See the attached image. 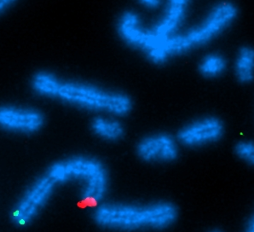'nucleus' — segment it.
I'll return each instance as SVG.
<instances>
[{
    "instance_id": "obj_1",
    "label": "nucleus",
    "mask_w": 254,
    "mask_h": 232,
    "mask_svg": "<svg viewBox=\"0 0 254 232\" xmlns=\"http://www.w3.org/2000/svg\"><path fill=\"white\" fill-rule=\"evenodd\" d=\"M28 85L38 97L85 111L115 117H125L133 111V99L127 92L86 80L65 78L52 70H40L33 73Z\"/></svg>"
},
{
    "instance_id": "obj_2",
    "label": "nucleus",
    "mask_w": 254,
    "mask_h": 232,
    "mask_svg": "<svg viewBox=\"0 0 254 232\" xmlns=\"http://www.w3.org/2000/svg\"><path fill=\"white\" fill-rule=\"evenodd\" d=\"M179 216V206L170 201L142 204L107 202L97 206L91 214L97 226L121 232L164 231L176 224Z\"/></svg>"
},
{
    "instance_id": "obj_3",
    "label": "nucleus",
    "mask_w": 254,
    "mask_h": 232,
    "mask_svg": "<svg viewBox=\"0 0 254 232\" xmlns=\"http://www.w3.org/2000/svg\"><path fill=\"white\" fill-rule=\"evenodd\" d=\"M239 13V7L233 1L224 0L215 3L200 23L167 39L149 62L163 65L171 59L208 45L233 25Z\"/></svg>"
},
{
    "instance_id": "obj_4",
    "label": "nucleus",
    "mask_w": 254,
    "mask_h": 232,
    "mask_svg": "<svg viewBox=\"0 0 254 232\" xmlns=\"http://www.w3.org/2000/svg\"><path fill=\"white\" fill-rule=\"evenodd\" d=\"M65 183L58 162L49 166L46 172L32 183L12 210V220L17 226H27L42 211L56 188Z\"/></svg>"
},
{
    "instance_id": "obj_5",
    "label": "nucleus",
    "mask_w": 254,
    "mask_h": 232,
    "mask_svg": "<svg viewBox=\"0 0 254 232\" xmlns=\"http://www.w3.org/2000/svg\"><path fill=\"white\" fill-rule=\"evenodd\" d=\"M66 180H78L84 185L83 197L91 201H103L109 186V172L106 165L97 157L76 155L61 160Z\"/></svg>"
},
{
    "instance_id": "obj_6",
    "label": "nucleus",
    "mask_w": 254,
    "mask_h": 232,
    "mask_svg": "<svg viewBox=\"0 0 254 232\" xmlns=\"http://www.w3.org/2000/svg\"><path fill=\"white\" fill-rule=\"evenodd\" d=\"M190 0H166L161 17L147 29L142 54L150 60L159 49L174 36L184 24Z\"/></svg>"
},
{
    "instance_id": "obj_7",
    "label": "nucleus",
    "mask_w": 254,
    "mask_h": 232,
    "mask_svg": "<svg viewBox=\"0 0 254 232\" xmlns=\"http://www.w3.org/2000/svg\"><path fill=\"white\" fill-rule=\"evenodd\" d=\"M225 133L226 126L223 119L216 115H206L180 127L176 139L186 148H201L219 142Z\"/></svg>"
},
{
    "instance_id": "obj_8",
    "label": "nucleus",
    "mask_w": 254,
    "mask_h": 232,
    "mask_svg": "<svg viewBox=\"0 0 254 232\" xmlns=\"http://www.w3.org/2000/svg\"><path fill=\"white\" fill-rule=\"evenodd\" d=\"M46 115L30 106L0 104V129L21 134L39 133L46 126Z\"/></svg>"
},
{
    "instance_id": "obj_9",
    "label": "nucleus",
    "mask_w": 254,
    "mask_h": 232,
    "mask_svg": "<svg viewBox=\"0 0 254 232\" xmlns=\"http://www.w3.org/2000/svg\"><path fill=\"white\" fill-rule=\"evenodd\" d=\"M136 156L146 163H172L180 155L179 143L172 134H148L136 143Z\"/></svg>"
},
{
    "instance_id": "obj_10",
    "label": "nucleus",
    "mask_w": 254,
    "mask_h": 232,
    "mask_svg": "<svg viewBox=\"0 0 254 232\" xmlns=\"http://www.w3.org/2000/svg\"><path fill=\"white\" fill-rule=\"evenodd\" d=\"M116 32L120 39L130 48L142 52L147 35L139 14L133 9H126L116 21Z\"/></svg>"
},
{
    "instance_id": "obj_11",
    "label": "nucleus",
    "mask_w": 254,
    "mask_h": 232,
    "mask_svg": "<svg viewBox=\"0 0 254 232\" xmlns=\"http://www.w3.org/2000/svg\"><path fill=\"white\" fill-rule=\"evenodd\" d=\"M90 129L94 135L108 142H118L126 135V128L119 119L111 115H97L91 119Z\"/></svg>"
},
{
    "instance_id": "obj_12",
    "label": "nucleus",
    "mask_w": 254,
    "mask_h": 232,
    "mask_svg": "<svg viewBox=\"0 0 254 232\" xmlns=\"http://www.w3.org/2000/svg\"><path fill=\"white\" fill-rule=\"evenodd\" d=\"M234 73L236 80L241 84H249L254 81V46H240L235 58Z\"/></svg>"
},
{
    "instance_id": "obj_13",
    "label": "nucleus",
    "mask_w": 254,
    "mask_h": 232,
    "mask_svg": "<svg viewBox=\"0 0 254 232\" xmlns=\"http://www.w3.org/2000/svg\"><path fill=\"white\" fill-rule=\"evenodd\" d=\"M228 61L224 55L212 52L201 58L198 64V72L206 78H218L227 70Z\"/></svg>"
},
{
    "instance_id": "obj_14",
    "label": "nucleus",
    "mask_w": 254,
    "mask_h": 232,
    "mask_svg": "<svg viewBox=\"0 0 254 232\" xmlns=\"http://www.w3.org/2000/svg\"><path fill=\"white\" fill-rule=\"evenodd\" d=\"M234 155L242 162L254 168V141L241 139L234 145Z\"/></svg>"
},
{
    "instance_id": "obj_15",
    "label": "nucleus",
    "mask_w": 254,
    "mask_h": 232,
    "mask_svg": "<svg viewBox=\"0 0 254 232\" xmlns=\"http://www.w3.org/2000/svg\"><path fill=\"white\" fill-rule=\"evenodd\" d=\"M20 0H0V17L12 9Z\"/></svg>"
},
{
    "instance_id": "obj_16",
    "label": "nucleus",
    "mask_w": 254,
    "mask_h": 232,
    "mask_svg": "<svg viewBox=\"0 0 254 232\" xmlns=\"http://www.w3.org/2000/svg\"><path fill=\"white\" fill-rule=\"evenodd\" d=\"M142 6L148 9H156L161 6L163 0H136Z\"/></svg>"
},
{
    "instance_id": "obj_17",
    "label": "nucleus",
    "mask_w": 254,
    "mask_h": 232,
    "mask_svg": "<svg viewBox=\"0 0 254 232\" xmlns=\"http://www.w3.org/2000/svg\"><path fill=\"white\" fill-rule=\"evenodd\" d=\"M243 232H254V211L248 218V221L246 223Z\"/></svg>"
},
{
    "instance_id": "obj_18",
    "label": "nucleus",
    "mask_w": 254,
    "mask_h": 232,
    "mask_svg": "<svg viewBox=\"0 0 254 232\" xmlns=\"http://www.w3.org/2000/svg\"><path fill=\"white\" fill-rule=\"evenodd\" d=\"M207 232H224L223 230L219 229V228H213V229H211L210 231H208Z\"/></svg>"
}]
</instances>
